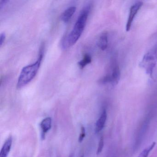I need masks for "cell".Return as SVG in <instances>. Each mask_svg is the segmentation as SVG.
Wrapping results in <instances>:
<instances>
[{
	"instance_id": "6",
	"label": "cell",
	"mask_w": 157,
	"mask_h": 157,
	"mask_svg": "<svg viewBox=\"0 0 157 157\" xmlns=\"http://www.w3.org/2000/svg\"><path fill=\"white\" fill-rule=\"evenodd\" d=\"M76 7L74 6H71L66 9L61 14V19L62 21L68 22L76 12Z\"/></svg>"
},
{
	"instance_id": "15",
	"label": "cell",
	"mask_w": 157,
	"mask_h": 157,
	"mask_svg": "<svg viewBox=\"0 0 157 157\" xmlns=\"http://www.w3.org/2000/svg\"><path fill=\"white\" fill-rule=\"evenodd\" d=\"M6 39V35L4 33H2L0 35V45H2Z\"/></svg>"
},
{
	"instance_id": "3",
	"label": "cell",
	"mask_w": 157,
	"mask_h": 157,
	"mask_svg": "<svg viewBox=\"0 0 157 157\" xmlns=\"http://www.w3.org/2000/svg\"><path fill=\"white\" fill-rule=\"evenodd\" d=\"M157 63V44H156L144 55L140 63V66L145 70L147 74L151 76Z\"/></svg>"
},
{
	"instance_id": "2",
	"label": "cell",
	"mask_w": 157,
	"mask_h": 157,
	"mask_svg": "<svg viewBox=\"0 0 157 157\" xmlns=\"http://www.w3.org/2000/svg\"><path fill=\"white\" fill-rule=\"evenodd\" d=\"M43 48L40 49L39 56L34 63L25 66L22 69L18 78L17 88L21 89L30 83L36 76L40 68L41 62L44 56Z\"/></svg>"
},
{
	"instance_id": "18",
	"label": "cell",
	"mask_w": 157,
	"mask_h": 157,
	"mask_svg": "<svg viewBox=\"0 0 157 157\" xmlns=\"http://www.w3.org/2000/svg\"><path fill=\"white\" fill-rule=\"evenodd\" d=\"M69 157H73V155H72V154H71V155L69 156Z\"/></svg>"
},
{
	"instance_id": "5",
	"label": "cell",
	"mask_w": 157,
	"mask_h": 157,
	"mask_svg": "<svg viewBox=\"0 0 157 157\" xmlns=\"http://www.w3.org/2000/svg\"><path fill=\"white\" fill-rule=\"evenodd\" d=\"M142 5H143V2H137L135 4H133L130 8L128 19L126 25V32H128L130 30L133 21H134L137 13H138L141 7H142Z\"/></svg>"
},
{
	"instance_id": "1",
	"label": "cell",
	"mask_w": 157,
	"mask_h": 157,
	"mask_svg": "<svg viewBox=\"0 0 157 157\" xmlns=\"http://www.w3.org/2000/svg\"><path fill=\"white\" fill-rule=\"evenodd\" d=\"M91 8L90 4H88L81 12L71 32L62 41V46L64 48L74 45L81 36L86 26Z\"/></svg>"
},
{
	"instance_id": "7",
	"label": "cell",
	"mask_w": 157,
	"mask_h": 157,
	"mask_svg": "<svg viewBox=\"0 0 157 157\" xmlns=\"http://www.w3.org/2000/svg\"><path fill=\"white\" fill-rule=\"evenodd\" d=\"M13 139L12 136H10L3 144L0 152V157H7L10 151L12 145Z\"/></svg>"
},
{
	"instance_id": "10",
	"label": "cell",
	"mask_w": 157,
	"mask_h": 157,
	"mask_svg": "<svg viewBox=\"0 0 157 157\" xmlns=\"http://www.w3.org/2000/svg\"><path fill=\"white\" fill-rule=\"evenodd\" d=\"M97 46L101 50H105L108 46V36L106 33H104L100 36L98 41Z\"/></svg>"
},
{
	"instance_id": "14",
	"label": "cell",
	"mask_w": 157,
	"mask_h": 157,
	"mask_svg": "<svg viewBox=\"0 0 157 157\" xmlns=\"http://www.w3.org/2000/svg\"><path fill=\"white\" fill-rule=\"evenodd\" d=\"M104 147V139L103 137H101L100 141H99V146H98V149H97V154H100L102 151Z\"/></svg>"
},
{
	"instance_id": "17",
	"label": "cell",
	"mask_w": 157,
	"mask_h": 157,
	"mask_svg": "<svg viewBox=\"0 0 157 157\" xmlns=\"http://www.w3.org/2000/svg\"><path fill=\"white\" fill-rule=\"evenodd\" d=\"M80 157H84V154H82V155H81Z\"/></svg>"
},
{
	"instance_id": "9",
	"label": "cell",
	"mask_w": 157,
	"mask_h": 157,
	"mask_svg": "<svg viewBox=\"0 0 157 157\" xmlns=\"http://www.w3.org/2000/svg\"><path fill=\"white\" fill-rule=\"evenodd\" d=\"M52 126V119L51 117H48L43 120L40 124V127L42 129V138H45V134L50 130Z\"/></svg>"
},
{
	"instance_id": "13",
	"label": "cell",
	"mask_w": 157,
	"mask_h": 157,
	"mask_svg": "<svg viewBox=\"0 0 157 157\" xmlns=\"http://www.w3.org/2000/svg\"><path fill=\"white\" fill-rule=\"evenodd\" d=\"M85 136H86V132H85V128L82 126L81 128V133L80 134L79 137V142H82Z\"/></svg>"
},
{
	"instance_id": "4",
	"label": "cell",
	"mask_w": 157,
	"mask_h": 157,
	"mask_svg": "<svg viewBox=\"0 0 157 157\" xmlns=\"http://www.w3.org/2000/svg\"><path fill=\"white\" fill-rule=\"evenodd\" d=\"M120 77V72L119 67L118 65L115 64L113 67L111 73L101 78L99 81V82L102 84L111 83L112 84L116 85L119 82Z\"/></svg>"
},
{
	"instance_id": "11",
	"label": "cell",
	"mask_w": 157,
	"mask_h": 157,
	"mask_svg": "<svg viewBox=\"0 0 157 157\" xmlns=\"http://www.w3.org/2000/svg\"><path fill=\"white\" fill-rule=\"evenodd\" d=\"M92 58L90 56L86 54L84 55L83 58L78 62V65L81 69H83L87 65L90 64L91 62Z\"/></svg>"
},
{
	"instance_id": "12",
	"label": "cell",
	"mask_w": 157,
	"mask_h": 157,
	"mask_svg": "<svg viewBox=\"0 0 157 157\" xmlns=\"http://www.w3.org/2000/svg\"><path fill=\"white\" fill-rule=\"evenodd\" d=\"M155 144H156L155 142H153L150 145L147 147L146 148L144 149L138 157H147L150 152L155 147Z\"/></svg>"
},
{
	"instance_id": "16",
	"label": "cell",
	"mask_w": 157,
	"mask_h": 157,
	"mask_svg": "<svg viewBox=\"0 0 157 157\" xmlns=\"http://www.w3.org/2000/svg\"><path fill=\"white\" fill-rule=\"evenodd\" d=\"M9 1H6V0H2L0 1V9L2 10L6 4L8 3Z\"/></svg>"
},
{
	"instance_id": "8",
	"label": "cell",
	"mask_w": 157,
	"mask_h": 157,
	"mask_svg": "<svg viewBox=\"0 0 157 157\" xmlns=\"http://www.w3.org/2000/svg\"><path fill=\"white\" fill-rule=\"evenodd\" d=\"M106 119H107V113H106V110H104L96 122V126H95L96 133L100 132L103 128L106 122Z\"/></svg>"
}]
</instances>
